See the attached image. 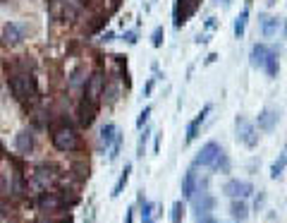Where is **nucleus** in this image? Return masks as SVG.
<instances>
[{
	"label": "nucleus",
	"mask_w": 287,
	"mask_h": 223,
	"mask_svg": "<svg viewBox=\"0 0 287 223\" xmlns=\"http://www.w3.org/2000/svg\"><path fill=\"white\" fill-rule=\"evenodd\" d=\"M249 8H251V0H247V8L237 15V19H234V27H232V31H234V36L237 38H242L244 36V31H247V22H249Z\"/></svg>",
	"instance_id": "nucleus-17"
},
{
	"label": "nucleus",
	"mask_w": 287,
	"mask_h": 223,
	"mask_svg": "<svg viewBox=\"0 0 287 223\" xmlns=\"http://www.w3.org/2000/svg\"><path fill=\"white\" fill-rule=\"evenodd\" d=\"M234 137H237V142H242L244 147L254 149L256 144H259V132H256V125H251L247 118H242V115H237L234 118Z\"/></svg>",
	"instance_id": "nucleus-2"
},
{
	"label": "nucleus",
	"mask_w": 287,
	"mask_h": 223,
	"mask_svg": "<svg viewBox=\"0 0 287 223\" xmlns=\"http://www.w3.org/2000/svg\"><path fill=\"white\" fill-rule=\"evenodd\" d=\"M278 120H280V111H275V108H263V111L256 115V130L273 132L275 125H278Z\"/></svg>",
	"instance_id": "nucleus-10"
},
{
	"label": "nucleus",
	"mask_w": 287,
	"mask_h": 223,
	"mask_svg": "<svg viewBox=\"0 0 287 223\" xmlns=\"http://www.w3.org/2000/svg\"><path fill=\"white\" fill-rule=\"evenodd\" d=\"M122 41H127L129 46H134L136 43V31H125V34H122Z\"/></svg>",
	"instance_id": "nucleus-31"
},
{
	"label": "nucleus",
	"mask_w": 287,
	"mask_h": 223,
	"mask_svg": "<svg viewBox=\"0 0 287 223\" xmlns=\"http://www.w3.org/2000/svg\"><path fill=\"white\" fill-rule=\"evenodd\" d=\"M96 113H99V106L96 101H91V99H84L79 103V108H77V120H79L81 127H91L93 120H96Z\"/></svg>",
	"instance_id": "nucleus-7"
},
{
	"label": "nucleus",
	"mask_w": 287,
	"mask_h": 223,
	"mask_svg": "<svg viewBox=\"0 0 287 223\" xmlns=\"http://www.w3.org/2000/svg\"><path fill=\"white\" fill-rule=\"evenodd\" d=\"M211 111H213V106H211V103H206V106L201 108V113H199L197 118H194V120L187 125V132H184V135H187V137H184V142H187V144H192V142L199 137V130L204 127V122H206V118L211 115Z\"/></svg>",
	"instance_id": "nucleus-8"
},
{
	"label": "nucleus",
	"mask_w": 287,
	"mask_h": 223,
	"mask_svg": "<svg viewBox=\"0 0 287 223\" xmlns=\"http://www.w3.org/2000/svg\"><path fill=\"white\" fill-rule=\"evenodd\" d=\"M261 70H266V74L268 77H278V70H280V65H278V53L270 48L268 51V56H266V63H263V67Z\"/></svg>",
	"instance_id": "nucleus-22"
},
{
	"label": "nucleus",
	"mask_w": 287,
	"mask_h": 223,
	"mask_svg": "<svg viewBox=\"0 0 287 223\" xmlns=\"http://www.w3.org/2000/svg\"><path fill=\"white\" fill-rule=\"evenodd\" d=\"M230 216H232L234 221L242 223L247 216H249V206L244 199H232V204H230Z\"/></svg>",
	"instance_id": "nucleus-19"
},
{
	"label": "nucleus",
	"mask_w": 287,
	"mask_h": 223,
	"mask_svg": "<svg viewBox=\"0 0 287 223\" xmlns=\"http://www.w3.org/2000/svg\"><path fill=\"white\" fill-rule=\"evenodd\" d=\"M146 140H149V132H144L139 137V144H136V156L139 158H144V154H146Z\"/></svg>",
	"instance_id": "nucleus-29"
},
{
	"label": "nucleus",
	"mask_w": 287,
	"mask_h": 223,
	"mask_svg": "<svg viewBox=\"0 0 287 223\" xmlns=\"http://www.w3.org/2000/svg\"><path fill=\"white\" fill-rule=\"evenodd\" d=\"M197 10V0H175V10H172V19H175V27H182L189 17H192V12Z\"/></svg>",
	"instance_id": "nucleus-9"
},
{
	"label": "nucleus",
	"mask_w": 287,
	"mask_h": 223,
	"mask_svg": "<svg viewBox=\"0 0 287 223\" xmlns=\"http://www.w3.org/2000/svg\"><path fill=\"white\" fill-rule=\"evenodd\" d=\"M259 24H261V34L263 38H273L282 27V19L270 17V15H259Z\"/></svg>",
	"instance_id": "nucleus-12"
},
{
	"label": "nucleus",
	"mask_w": 287,
	"mask_h": 223,
	"mask_svg": "<svg viewBox=\"0 0 287 223\" xmlns=\"http://www.w3.org/2000/svg\"><path fill=\"white\" fill-rule=\"evenodd\" d=\"M129 175H132V166L127 163V166H125V170H122V173H120V177H117L115 187H113V192H110V197H113V199H117V197L122 195V190H125V187H127V183H129Z\"/></svg>",
	"instance_id": "nucleus-20"
},
{
	"label": "nucleus",
	"mask_w": 287,
	"mask_h": 223,
	"mask_svg": "<svg viewBox=\"0 0 287 223\" xmlns=\"http://www.w3.org/2000/svg\"><path fill=\"white\" fill-rule=\"evenodd\" d=\"M10 92L22 103L36 101V96H38V82H36V77L29 70L27 72H17L10 77Z\"/></svg>",
	"instance_id": "nucleus-1"
},
{
	"label": "nucleus",
	"mask_w": 287,
	"mask_h": 223,
	"mask_svg": "<svg viewBox=\"0 0 287 223\" xmlns=\"http://www.w3.org/2000/svg\"><path fill=\"white\" fill-rule=\"evenodd\" d=\"M234 223H240V221H234Z\"/></svg>",
	"instance_id": "nucleus-41"
},
{
	"label": "nucleus",
	"mask_w": 287,
	"mask_h": 223,
	"mask_svg": "<svg viewBox=\"0 0 287 223\" xmlns=\"http://www.w3.org/2000/svg\"><path fill=\"white\" fill-rule=\"evenodd\" d=\"M132 221H134V206H129V209H127L125 221H122V223H132Z\"/></svg>",
	"instance_id": "nucleus-33"
},
{
	"label": "nucleus",
	"mask_w": 287,
	"mask_h": 223,
	"mask_svg": "<svg viewBox=\"0 0 287 223\" xmlns=\"http://www.w3.org/2000/svg\"><path fill=\"white\" fill-rule=\"evenodd\" d=\"M101 74H93L91 77V82H89V96L86 99H91V101H96V96H99V92H101Z\"/></svg>",
	"instance_id": "nucleus-25"
},
{
	"label": "nucleus",
	"mask_w": 287,
	"mask_h": 223,
	"mask_svg": "<svg viewBox=\"0 0 287 223\" xmlns=\"http://www.w3.org/2000/svg\"><path fill=\"white\" fill-rule=\"evenodd\" d=\"M268 51H270V48L266 46V43H254V46H251V65H254V67H263Z\"/></svg>",
	"instance_id": "nucleus-18"
},
{
	"label": "nucleus",
	"mask_w": 287,
	"mask_h": 223,
	"mask_svg": "<svg viewBox=\"0 0 287 223\" xmlns=\"http://www.w3.org/2000/svg\"><path fill=\"white\" fill-rule=\"evenodd\" d=\"M34 144H36V140H34V132L31 130H22L15 137V149H17L19 154H31L34 151Z\"/></svg>",
	"instance_id": "nucleus-13"
},
{
	"label": "nucleus",
	"mask_w": 287,
	"mask_h": 223,
	"mask_svg": "<svg viewBox=\"0 0 287 223\" xmlns=\"http://www.w3.org/2000/svg\"><path fill=\"white\" fill-rule=\"evenodd\" d=\"M197 223H218L213 218V216H201V218H197Z\"/></svg>",
	"instance_id": "nucleus-35"
},
{
	"label": "nucleus",
	"mask_w": 287,
	"mask_h": 223,
	"mask_svg": "<svg viewBox=\"0 0 287 223\" xmlns=\"http://www.w3.org/2000/svg\"><path fill=\"white\" fill-rule=\"evenodd\" d=\"M197 170H194V166L189 168L187 173H184V177H182V197L184 199H192L194 197V190H197Z\"/></svg>",
	"instance_id": "nucleus-15"
},
{
	"label": "nucleus",
	"mask_w": 287,
	"mask_h": 223,
	"mask_svg": "<svg viewBox=\"0 0 287 223\" xmlns=\"http://www.w3.org/2000/svg\"><path fill=\"white\" fill-rule=\"evenodd\" d=\"M149 118H151V106H146V108L139 113V118H136V127H139V130H144V125L149 122Z\"/></svg>",
	"instance_id": "nucleus-28"
},
{
	"label": "nucleus",
	"mask_w": 287,
	"mask_h": 223,
	"mask_svg": "<svg viewBox=\"0 0 287 223\" xmlns=\"http://www.w3.org/2000/svg\"><path fill=\"white\" fill-rule=\"evenodd\" d=\"M163 38H165V31H163V27H156L151 34V43L153 48H161L163 46Z\"/></svg>",
	"instance_id": "nucleus-27"
},
{
	"label": "nucleus",
	"mask_w": 287,
	"mask_h": 223,
	"mask_svg": "<svg viewBox=\"0 0 287 223\" xmlns=\"http://www.w3.org/2000/svg\"><path fill=\"white\" fill-rule=\"evenodd\" d=\"M113 38H115V34H113V31H106V34H103V41H113Z\"/></svg>",
	"instance_id": "nucleus-37"
},
{
	"label": "nucleus",
	"mask_w": 287,
	"mask_h": 223,
	"mask_svg": "<svg viewBox=\"0 0 287 223\" xmlns=\"http://www.w3.org/2000/svg\"><path fill=\"white\" fill-rule=\"evenodd\" d=\"M93 221H96V209L91 206V209H89V216L84 218V223H93Z\"/></svg>",
	"instance_id": "nucleus-34"
},
{
	"label": "nucleus",
	"mask_w": 287,
	"mask_h": 223,
	"mask_svg": "<svg viewBox=\"0 0 287 223\" xmlns=\"http://www.w3.org/2000/svg\"><path fill=\"white\" fill-rule=\"evenodd\" d=\"M223 192L227 197H232V199H247L249 195H254V185L249 180H227Z\"/></svg>",
	"instance_id": "nucleus-6"
},
{
	"label": "nucleus",
	"mask_w": 287,
	"mask_h": 223,
	"mask_svg": "<svg viewBox=\"0 0 287 223\" xmlns=\"http://www.w3.org/2000/svg\"><path fill=\"white\" fill-rule=\"evenodd\" d=\"M287 168V144H285V149L280 151V156L273 161V166H270V177L273 180H278L280 175H282V170Z\"/></svg>",
	"instance_id": "nucleus-21"
},
{
	"label": "nucleus",
	"mask_w": 287,
	"mask_h": 223,
	"mask_svg": "<svg viewBox=\"0 0 287 223\" xmlns=\"http://www.w3.org/2000/svg\"><path fill=\"white\" fill-rule=\"evenodd\" d=\"M120 144H122V137L117 135V137H115V142H113V151H110V161H115V158H117V154H120Z\"/></svg>",
	"instance_id": "nucleus-30"
},
{
	"label": "nucleus",
	"mask_w": 287,
	"mask_h": 223,
	"mask_svg": "<svg viewBox=\"0 0 287 223\" xmlns=\"http://www.w3.org/2000/svg\"><path fill=\"white\" fill-rule=\"evenodd\" d=\"M3 154H5V151H3V147H0V161H3Z\"/></svg>",
	"instance_id": "nucleus-39"
},
{
	"label": "nucleus",
	"mask_w": 287,
	"mask_h": 223,
	"mask_svg": "<svg viewBox=\"0 0 287 223\" xmlns=\"http://www.w3.org/2000/svg\"><path fill=\"white\" fill-rule=\"evenodd\" d=\"M184 211H187V206H184V202L179 199V202H175L170 209V223H182L184 221Z\"/></svg>",
	"instance_id": "nucleus-24"
},
{
	"label": "nucleus",
	"mask_w": 287,
	"mask_h": 223,
	"mask_svg": "<svg viewBox=\"0 0 287 223\" xmlns=\"http://www.w3.org/2000/svg\"><path fill=\"white\" fill-rule=\"evenodd\" d=\"M117 135H120V132H117L115 125H113V122H106V125L101 127V132H99V149L101 151L108 149V147H113V142H115Z\"/></svg>",
	"instance_id": "nucleus-14"
},
{
	"label": "nucleus",
	"mask_w": 287,
	"mask_h": 223,
	"mask_svg": "<svg viewBox=\"0 0 287 223\" xmlns=\"http://www.w3.org/2000/svg\"><path fill=\"white\" fill-rule=\"evenodd\" d=\"M0 38H3V43H5V46L15 48V46H19V43L27 38V27H24V24H19V22H8V24L3 27Z\"/></svg>",
	"instance_id": "nucleus-5"
},
{
	"label": "nucleus",
	"mask_w": 287,
	"mask_h": 223,
	"mask_svg": "<svg viewBox=\"0 0 287 223\" xmlns=\"http://www.w3.org/2000/svg\"><path fill=\"white\" fill-rule=\"evenodd\" d=\"M213 168H218L220 173H230V158H227V154H225V151L218 156V161L213 163Z\"/></svg>",
	"instance_id": "nucleus-26"
},
{
	"label": "nucleus",
	"mask_w": 287,
	"mask_h": 223,
	"mask_svg": "<svg viewBox=\"0 0 287 223\" xmlns=\"http://www.w3.org/2000/svg\"><path fill=\"white\" fill-rule=\"evenodd\" d=\"M192 202H194V216H197V218H201V216H211V211L215 209V197H211L208 192L206 195L192 197Z\"/></svg>",
	"instance_id": "nucleus-11"
},
{
	"label": "nucleus",
	"mask_w": 287,
	"mask_h": 223,
	"mask_svg": "<svg viewBox=\"0 0 287 223\" xmlns=\"http://www.w3.org/2000/svg\"><path fill=\"white\" fill-rule=\"evenodd\" d=\"M220 154H223V147H220L218 142H206L204 147L199 149V154L194 156V163H192V166H194V168H199V166H204V168L213 166Z\"/></svg>",
	"instance_id": "nucleus-4"
},
{
	"label": "nucleus",
	"mask_w": 287,
	"mask_h": 223,
	"mask_svg": "<svg viewBox=\"0 0 287 223\" xmlns=\"http://www.w3.org/2000/svg\"><path fill=\"white\" fill-rule=\"evenodd\" d=\"M139 206H141V223H153L156 221V209L158 206L153 204V202H149L146 197H144V192H139Z\"/></svg>",
	"instance_id": "nucleus-16"
},
{
	"label": "nucleus",
	"mask_w": 287,
	"mask_h": 223,
	"mask_svg": "<svg viewBox=\"0 0 287 223\" xmlns=\"http://www.w3.org/2000/svg\"><path fill=\"white\" fill-rule=\"evenodd\" d=\"M53 147L58 151H74L79 147V135L72 130L70 125H63V127L53 130Z\"/></svg>",
	"instance_id": "nucleus-3"
},
{
	"label": "nucleus",
	"mask_w": 287,
	"mask_h": 223,
	"mask_svg": "<svg viewBox=\"0 0 287 223\" xmlns=\"http://www.w3.org/2000/svg\"><path fill=\"white\" fill-rule=\"evenodd\" d=\"M38 206H41L43 211L45 209L53 211V209H60V206H63V199H60L58 195H53V192H48V195H43L41 199H38Z\"/></svg>",
	"instance_id": "nucleus-23"
},
{
	"label": "nucleus",
	"mask_w": 287,
	"mask_h": 223,
	"mask_svg": "<svg viewBox=\"0 0 287 223\" xmlns=\"http://www.w3.org/2000/svg\"><path fill=\"white\" fill-rule=\"evenodd\" d=\"M151 92H153V79H149V82H146V86H144V96H149Z\"/></svg>",
	"instance_id": "nucleus-36"
},
{
	"label": "nucleus",
	"mask_w": 287,
	"mask_h": 223,
	"mask_svg": "<svg viewBox=\"0 0 287 223\" xmlns=\"http://www.w3.org/2000/svg\"><path fill=\"white\" fill-rule=\"evenodd\" d=\"M263 204H266V195H263V192H259V197H256V202H254V206H256V211H261V209H263Z\"/></svg>",
	"instance_id": "nucleus-32"
},
{
	"label": "nucleus",
	"mask_w": 287,
	"mask_h": 223,
	"mask_svg": "<svg viewBox=\"0 0 287 223\" xmlns=\"http://www.w3.org/2000/svg\"><path fill=\"white\" fill-rule=\"evenodd\" d=\"M285 36H287V19H285Z\"/></svg>",
	"instance_id": "nucleus-40"
},
{
	"label": "nucleus",
	"mask_w": 287,
	"mask_h": 223,
	"mask_svg": "<svg viewBox=\"0 0 287 223\" xmlns=\"http://www.w3.org/2000/svg\"><path fill=\"white\" fill-rule=\"evenodd\" d=\"M36 223H55V221H48V218H41V221H36Z\"/></svg>",
	"instance_id": "nucleus-38"
}]
</instances>
